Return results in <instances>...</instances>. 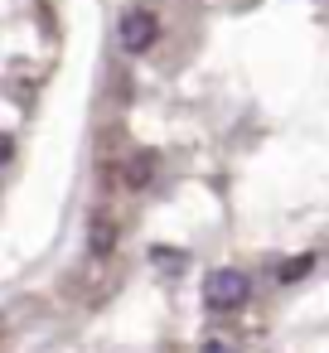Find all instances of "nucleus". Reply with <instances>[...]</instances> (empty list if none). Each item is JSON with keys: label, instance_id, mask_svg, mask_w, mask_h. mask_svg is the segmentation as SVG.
I'll list each match as a JSON object with an SVG mask.
<instances>
[{"label": "nucleus", "instance_id": "f257e3e1", "mask_svg": "<svg viewBox=\"0 0 329 353\" xmlns=\"http://www.w3.org/2000/svg\"><path fill=\"white\" fill-rule=\"evenodd\" d=\"M247 295H252V281H247L237 266L208 271V281H203V305H208V310H218V314L242 310V305H247Z\"/></svg>", "mask_w": 329, "mask_h": 353}, {"label": "nucleus", "instance_id": "f03ea898", "mask_svg": "<svg viewBox=\"0 0 329 353\" xmlns=\"http://www.w3.org/2000/svg\"><path fill=\"white\" fill-rule=\"evenodd\" d=\"M155 39H160V20H155V10L136 6V10L121 15V49H126V54H146V49H155Z\"/></svg>", "mask_w": 329, "mask_h": 353}, {"label": "nucleus", "instance_id": "7ed1b4c3", "mask_svg": "<svg viewBox=\"0 0 329 353\" xmlns=\"http://www.w3.org/2000/svg\"><path fill=\"white\" fill-rule=\"evenodd\" d=\"M155 170H160V155H155V150H136V155L126 160V174H121V179H126L131 189H146V184L155 179Z\"/></svg>", "mask_w": 329, "mask_h": 353}, {"label": "nucleus", "instance_id": "20e7f679", "mask_svg": "<svg viewBox=\"0 0 329 353\" xmlns=\"http://www.w3.org/2000/svg\"><path fill=\"white\" fill-rule=\"evenodd\" d=\"M310 271H315V256L305 252V256H290V261H281V266H276V281H281V285H295V281H305Z\"/></svg>", "mask_w": 329, "mask_h": 353}, {"label": "nucleus", "instance_id": "39448f33", "mask_svg": "<svg viewBox=\"0 0 329 353\" xmlns=\"http://www.w3.org/2000/svg\"><path fill=\"white\" fill-rule=\"evenodd\" d=\"M88 247H92V256H107L112 247H117V223H92V232H88Z\"/></svg>", "mask_w": 329, "mask_h": 353}, {"label": "nucleus", "instance_id": "423d86ee", "mask_svg": "<svg viewBox=\"0 0 329 353\" xmlns=\"http://www.w3.org/2000/svg\"><path fill=\"white\" fill-rule=\"evenodd\" d=\"M150 261H155V266H184V256H175V252H165V247H155Z\"/></svg>", "mask_w": 329, "mask_h": 353}, {"label": "nucleus", "instance_id": "0eeeda50", "mask_svg": "<svg viewBox=\"0 0 329 353\" xmlns=\"http://www.w3.org/2000/svg\"><path fill=\"white\" fill-rule=\"evenodd\" d=\"M10 155H15V145H10L6 136H0V165H10Z\"/></svg>", "mask_w": 329, "mask_h": 353}, {"label": "nucleus", "instance_id": "6e6552de", "mask_svg": "<svg viewBox=\"0 0 329 353\" xmlns=\"http://www.w3.org/2000/svg\"><path fill=\"white\" fill-rule=\"evenodd\" d=\"M203 353H232V348H228V343H218V339H213V343H203Z\"/></svg>", "mask_w": 329, "mask_h": 353}]
</instances>
